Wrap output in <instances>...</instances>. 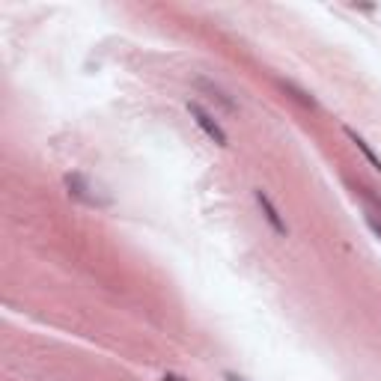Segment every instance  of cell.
Masks as SVG:
<instances>
[{"label":"cell","instance_id":"cell-7","mask_svg":"<svg viewBox=\"0 0 381 381\" xmlns=\"http://www.w3.org/2000/svg\"><path fill=\"white\" fill-rule=\"evenodd\" d=\"M164 381H185V378H179V375H164Z\"/></svg>","mask_w":381,"mask_h":381},{"label":"cell","instance_id":"cell-6","mask_svg":"<svg viewBox=\"0 0 381 381\" xmlns=\"http://www.w3.org/2000/svg\"><path fill=\"white\" fill-rule=\"evenodd\" d=\"M366 223H370V230H373V233L381 238V221H375V218H366Z\"/></svg>","mask_w":381,"mask_h":381},{"label":"cell","instance_id":"cell-5","mask_svg":"<svg viewBox=\"0 0 381 381\" xmlns=\"http://www.w3.org/2000/svg\"><path fill=\"white\" fill-rule=\"evenodd\" d=\"M200 87H203V90H209V93H211V98H218V102H221L223 107H227V110H235V102H233V98H230L227 93H223V90H218V87H211V83H209V81H200Z\"/></svg>","mask_w":381,"mask_h":381},{"label":"cell","instance_id":"cell-2","mask_svg":"<svg viewBox=\"0 0 381 381\" xmlns=\"http://www.w3.org/2000/svg\"><path fill=\"white\" fill-rule=\"evenodd\" d=\"M253 200H257V206L262 209V218H265L268 227L274 230V235L286 238V235H289V227H286V221H283V215H280V209L274 206L271 197H268L262 188H257V191H253Z\"/></svg>","mask_w":381,"mask_h":381},{"label":"cell","instance_id":"cell-4","mask_svg":"<svg viewBox=\"0 0 381 381\" xmlns=\"http://www.w3.org/2000/svg\"><path fill=\"white\" fill-rule=\"evenodd\" d=\"M343 134H346V137L351 140V143H355V146H358V149L363 152V158L373 164V170H378V173H381V158H378V155H375V149H373L370 143H366V140H363V137H361V134L355 131V129H348V125H343Z\"/></svg>","mask_w":381,"mask_h":381},{"label":"cell","instance_id":"cell-3","mask_svg":"<svg viewBox=\"0 0 381 381\" xmlns=\"http://www.w3.org/2000/svg\"><path fill=\"white\" fill-rule=\"evenodd\" d=\"M66 191H69V197H72V200H78V203H83V206H107V200H102V197L98 194H93V185L83 176H78V173H69L66 179Z\"/></svg>","mask_w":381,"mask_h":381},{"label":"cell","instance_id":"cell-1","mask_svg":"<svg viewBox=\"0 0 381 381\" xmlns=\"http://www.w3.org/2000/svg\"><path fill=\"white\" fill-rule=\"evenodd\" d=\"M188 114L194 117V122L203 129V134L211 140V143H218V146H230V137H227V131L221 129V122L209 114V110L203 107V105H197V102H188Z\"/></svg>","mask_w":381,"mask_h":381},{"label":"cell","instance_id":"cell-8","mask_svg":"<svg viewBox=\"0 0 381 381\" xmlns=\"http://www.w3.org/2000/svg\"><path fill=\"white\" fill-rule=\"evenodd\" d=\"M227 378H230V381H245V378H238V375H233V373H227Z\"/></svg>","mask_w":381,"mask_h":381}]
</instances>
